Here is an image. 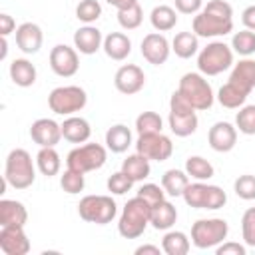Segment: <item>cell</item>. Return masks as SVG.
Here are the masks:
<instances>
[{
    "label": "cell",
    "instance_id": "6da1fadb",
    "mask_svg": "<svg viewBox=\"0 0 255 255\" xmlns=\"http://www.w3.org/2000/svg\"><path fill=\"white\" fill-rule=\"evenodd\" d=\"M193 32L201 38L225 36L233 30V8L223 0H211L193 18Z\"/></svg>",
    "mask_w": 255,
    "mask_h": 255
},
{
    "label": "cell",
    "instance_id": "7a4b0ae2",
    "mask_svg": "<svg viewBox=\"0 0 255 255\" xmlns=\"http://www.w3.org/2000/svg\"><path fill=\"white\" fill-rule=\"evenodd\" d=\"M149 211H151V205L145 199H141L139 195L129 199L124 205V211L120 215V223H118L120 235L126 239L139 237L149 223Z\"/></svg>",
    "mask_w": 255,
    "mask_h": 255
},
{
    "label": "cell",
    "instance_id": "3957f363",
    "mask_svg": "<svg viewBox=\"0 0 255 255\" xmlns=\"http://www.w3.org/2000/svg\"><path fill=\"white\" fill-rule=\"evenodd\" d=\"M36 179V167L32 163V157L26 149L16 147L6 157V169H4V181L6 185H12L14 189H26Z\"/></svg>",
    "mask_w": 255,
    "mask_h": 255
},
{
    "label": "cell",
    "instance_id": "277c9868",
    "mask_svg": "<svg viewBox=\"0 0 255 255\" xmlns=\"http://www.w3.org/2000/svg\"><path fill=\"white\" fill-rule=\"evenodd\" d=\"M177 92L195 110H207V108L213 106V90L201 74H195V72L183 74L181 80H179Z\"/></svg>",
    "mask_w": 255,
    "mask_h": 255
},
{
    "label": "cell",
    "instance_id": "5b68a950",
    "mask_svg": "<svg viewBox=\"0 0 255 255\" xmlns=\"http://www.w3.org/2000/svg\"><path fill=\"white\" fill-rule=\"evenodd\" d=\"M169 129L179 137H187L197 129L195 108L189 106L179 92H173L169 100Z\"/></svg>",
    "mask_w": 255,
    "mask_h": 255
},
{
    "label": "cell",
    "instance_id": "8992f818",
    "mask_svg": "<svg viewBox=\"0 0 255 255\" xmlns=\"http://www.w3.org/2000/svg\"><path fill=\"white\" fill-rule=\"evenodd\" d=\"M233 64V50L223 42L207 44L197 56V68L203 76H217Z\"/></svg>",
    "mask_w": 255,
    "mask_h": 255
},
{
    "label": "cell",
    "instance_id": "52a82bcc",
    "mask_svg": "<svg viewBox=\"0 0 255 255\" xmlns=\"http://www.w3.org/2000/svg\"><path fill=\"white\" fill-rule=\"evenodd\" d=\"M78 213L88 223L106 225L116 217L118 205L110 195H86L78 203Z\"/></svg>",
    "mask_w": 255,
    "mask_h": 255
},
{
    "label": "cell",
    "instance_id": "ba28073f",
    "mask_svg": "<svg viewBox=\"0 0 255 255\" xmlns=\"http://www.w3.org/2000/svg\"><path fill=\"white\" fill-rule=\"evenodd\" d=\"M229 233V225L225 219H197L191 225V243L197 249H209L219 245Z\"/></svg>",
    "mask_w": 255,
    "mask_h": 255
},
{
    "label": "cell",
    "instance_id": "9c48e42d",
    "mask_svg": "<svg viewBox=\"0 0 255 255\" xmlns=\"http://www.w3.org/2000/svg\"><path fill=\"white\" fill-rule=\"evenodd\" d=\"M88 102L86 92L80 86H60L54 88L48 96V106L54 114L70 116L74 112H80Z\"/></svg>",
    "mask_w": 255,
    "mask_h": 255
},
{
    "label": "cell",
    "instance_id": "30bf717a",
    "mask_svg": "<svg viewBox=\"0 0 255 255\" xmlns=\"http://www.w3.org/2000/svg\"><path fill=\"white\" fill-rule=\"evenodd\" d=\"M106 147H102L100 143H86L80 147H74L68 157H66V165L74 171L86 173V171H94L100 169L106 163Z\"/></svg>",
    "mask_w": 255,
    "mask_h": 255
},
{
    "label": "cell",
    "instance_id": "8fae6325",
    "mask_svg": "<svg viewBox=\"0 0 255 255\" xmlns=\"http://www.w3.org/2000/svg\"><path fill=\"white\" fill-rule=\"evenodd\" d=\"M135 151L141 153V155H145L147 159L165 161L173 153V143L161 131H157V133H143L135 141Z\"/></svg>",
    "mask_w": 255,
    "mask_h": 255
},
{
    "label": "cell",
    "instance_id": "7c38bea8",
    "mask_svg": "<svg viewBox=\"0 0 255 255\" xmlns=\"http://www.w3.org/2000/svg\"><path fill=\"white\" fill-rule=\"evenodd\" d=\"M50 68L54 70V74H58L62 78H72L80 68L78 52L66 44L54 46L50 52Z\"/></svg>",
    "mask_w": 255,
    "mask_h": 255
},
{
    "label": "cell",
    "instance_id": "4fadbf2b",
    "mask_svg": "<svg viewBox=\"0 0 255 255\" xmlns=\"http://www.w3.org/2000/svg\"><path fill=\"white\" fill-rule=\"evenodd\" d=\"M114 84L118 88V92L126 94V96H131V94H137L143 84H145V74L139 66L135 64H124L116 76H114Z\"/></svg>",
    "mask_w": 255,
    "mask_h": 255
},
{
    "label": "cell",
    "instance_id": "5bb4252c",
    "mask_svg": "<svg viewBox=\"0 0 255 255\" xmlns=\"http://www.w3.org/2000/svg\"><path fill=\"white\" fill-rule=\"evenodd\" d=\"M169 42L163 34L157 32H149L147 36H143L141 40V56L153 64V66H161L165 64V60L169 58Z\"/></svg>",
    "mask_w": 255,
    "mask_h": 255
},
{
    "label": "cell",
    "instance_id": "9a60e30c",
    "mask_svg": "<svg viewBox=\"0 0 255 255\" xmlns=\"http://www.w3.org/2000/svg\"><path fill=\"white\" fill-rule=\"evenodd\" d=\"M30 137L40 147H54L64 137L62 135V126L56 124L50 118H40L30 126Z\"/></svg>",
    "mask_w": 255,
    "mask_h": 255
},
{
    "label": "cell",
    "instance_id": "2e32d148",
    "mask_svg": "<svg viewBox=\"0 0 255 255\" xmlns=\"http://www.w3.org/2000/svg\"><path fill=\"white\" fill-rule=\"evenodd\" d=\"M0 249L6 255H26L30 251L28 235L24 233V227L6 225L0 229Z\"/></svg>",
    "mask_w": 255,
    "mask_h": 255
},
{
    "label": "cell",
    "instance_id": "e0dca14e",
    "mask_svg": "<svg viewBox=\"0 0 255 255\" xmlns=\"http://www.w3.org/2000/svg\"><path fill=\"white\" fill-rule=\"evenodd\" d=\"M207 141L215 151H221V153L231 151L237 141V128H233L229 122H217L209 128Z\"/></svg>",
    "mask_w": 255,
    "mask_h": 255
},
{
    "label": "cell",
    "instance_id": "ac0fdd59",
    "mask_svg": "<svg viewBox=\"0 0 255 255\" xmlns=\"http://www.w3.org/2000/svg\"><path fill=\"white\" fill-rule=\"evenodd\" d=\"M42 30L34 22H24L16 30V44L24 54H36L42 48Z\"/></svg>",
    "mask_w": 255,
    "mask_h": 255
},
{
    "label": "cell",
    "instance_id": "d6986e66",
    "mask_svg": "<svg viewBox=\"0 0 255 255\" xmlns=\"http://www.w3.org/2000/svg\"><path fill=\"white\" fill-rule=\"evenodd\" d=\"M102 44H104L102 32H100L98 28H94V26L78 28L76 34H74V46H76V50H80V52L86 54V56L96 54Z\"/></svg>",
    "mask_w": 255,
    "mask_h": 255
},
{
    "label": "cell",
    "instance_id": "ffe728a7",
    "mask_svg": "<svg viewBox=\"0 0 255 255\" xmlns=\"http://www.w3.org/2000/svg\"><path fill=\"white\" fill-rule=\"evenodd\" d=\"M28 221V211L26 207L16 201V199H2L0 201V225H14V227H24Z\"/></svg>",
    "mask_w": 255,
    "mask_h": 255
},
{
    "label": "cell",
    "instance_id": "44dd1931",
    "mask_svg": "<svg viewBox=\"0 0 255 255\" xmlns=\"http://www.w3.org/2000/svg\"><path fill=\"white\" fill-rule=\"evenodd\" d=\"M229 82L239 86L243 92H251L255 88V60H241L239 64L233 66L231 70V76H229Z\"/></svg>",
    "mask_w": 255,
    "mask_h": 255
},
{
    "label": "cell",
    "instance_id": "7402d4cb",
    "mask_svg": "<svg viewBox=\"0 0 255 255\" xmlns=\"http://www.w3.org/2000/svg\"><path fill=\"white\" fill-rule=\"evenodd\" d=\"M90 133H92V128H90V124L84 118L70 116L62 124V135H64V139H68L72 143H84V141H88Z\"/></svg>",
    "mask_w": 255,
    "mask_h": 255
},
{
    "label": "cell",
    "instance_id": "603a6c76",
    "mask_svg": "<svg viewBox=\"0 0 255 255\" xmlns=\"http://www.w3.org/2000/svg\"><path fill=\"white\" fill-rule=\"evenodd\" d=\"M177 219V209L173 207V203L161 199L159 203L151 205V211H149V223L159 231H165L169 229Z\"/></svg>",
    "mask_w": 255,
    "mask_h": 255
},
{
    "label": "cell",
    "instance_id": "cb8c5ba5",
    "mask_svg": "<svg viewBox=\"0 0 255 255\" xmlns=\"http://www.w3.org/2000/svg\"><path fill=\"white\" fill-rule=\"evenodd\" d=\"M104 52L112 60H126L131 52V40L122 32H112L104 38Z\"/></svg>",
    "mask_w": 255,
    "mask_h": 255
},
{
    "label": "cell",
    "instance_id": "d4e9b609",
    "mask_svg": "<svg viewBox=\"0 0 255 255\" xmlns=\"http://www.w3.org/2000/svg\"><path fill=\"white\" fill-rule=\"evenodd\" d=\"M10 78L16 86L20 88H28L36 82V68L32 62L24 60V58H16L10 64Z\"/></svg>",
    "mask_w": 255,
    "mask_h": 255
},
{
    "label": "cell",
    "instance_id": "484cf974",
    "mask_svg": "<svg viewBox=\"0 0 255 255\" xmlns=\"http://www.w3.org/2000/svg\"><path fill=\"white\" fill-rule=\"evenodd\" d=\"M106 145L114 153H124L131 145V131L124 124H116L106 131Z\"/></svg>",
    "mask_w": 255,
    "mask_h": 255
},
{
    "label": "cell",
    "instance_id": "4316f807",
    "mask_svg": "<svg viewBox=\"0 0 255 255\" xmlns=\"http://www.w3.org/2000/svg\"><path fill=\"white\" fill-rule=\"evenodd\" d=\"M187 185H189V175L185 171H181V169H167L161 175V187L171 197L183 195V191H185Z\"/></svg>",
    "mask_w": 255,
    "mask_h": 255
},
{
    "label": "cell",
    "instance_id": "83f0119b",
    "mask_svg": "<svg viewBox=\"0 0 255 255\" xmlns=\"http://www.w3.org/2000/svg\"><path fill=\"white\" fill-rule=\"evenodd\" d=\"M122 171L124 173H128L133 181H141V179H145L147 175H149V171H151V167H149V159L145 157V155H141V153H133V155H128L126 159H124V163H122Z\"/></svg>",
    "mask_w": 255,
    "mask_h": 255
},
{
    "label": "cell",
    "instance_id": "f1b7e54d",
    "mask_svg": "<svg viewBox=\"0 0 255 255\" xmlns=\"http://www.w3.org/2000/svg\"><path fill=\"white\" fill-rule=\"evenodd\" d=\"M161 249L167 255H187L191 249V243L183 231H167L163 235Z\"/></svg>",
    "mask_w": 255,
    "mask_h": 255
},
{
    "label": "cell",
    "instance_id": "f546056e",
    "mask_svg": "<svg viewBox=\"0 0 255 255\" xmlns=\"http://www.w3.org/2000/svg\"><path fill=\"white\" fill-rule=\"evenodd\" d=\"M149 22H151V26H153L157 32H167V30H171V28L177 24V14H175V10H173L171 6L161 4V6H155V8L151 10Z\"/></svg>",
    "mask_w": 255,
    "mask_h": 255
},
{
    "label": "cell",
    "instance_id": "4dcf8cb0",
    "mask_svg": "<svg viewBox=\"0 0 255 255\" xmlns=\"http://www.w3.org/2000/svg\"><path fill=\"white\" fill-rule=\"evenodd\" d=\"M36 165L46 177H52L60 171L62 159H60V155L54 147H40V151L36 155Z\"/></svg>",
    "mask_w": 255,
    "mask_h": 255
},
{
    "label": "cell",
    "instance_id": "1f68e13d",
    "mask_svg": "<svg viewBox=\"0 0 255 255\" xmlns=\"http://www.w3.org/2000/svg\"><path fill=\"white\" fill-rule=\"evenodd\" d=\"M197 34L195 32H179L175 34L173 42H171V50L175 52V56L187 60L191 56H195L197 52Z\"/></svg>",
    "mask_w": 255,
    "mask_h": 255
},
{
    "label": "cell",
    "instance_id": "d6a6232c",
    "mask_svg": "<svg viewBox=\"0 0 255 255\" xmlns=\"http://www.w3.org/2000/svg\"><path fill=\"white\" fill-rule=\"evenodd\" d=\"M247 96H249V94H247V92H243L239 86H235V84L227 82L225 86H221V88H219L217 100H219V104H221L223 108L235 110V108H239V106H243V104H245Z\"/></svg>",
    "mask_w": 255,
    "mask_h": 255
},
{
    "label": "cell",
    "instance_id": "836d02e7",
    "mask_svg": "<svg viewBox=\"0 0 255 255\" xmlns=\"http://www.w3.org/2000/svg\"><path fill=\"white\" fill-rule=\"evenodd\" d=\"M185 173L197 181H205L213 177V165L201 155H191L185 161Z\"/></svg>",
    "mask_w": 255,
    "mask_h": 255
},
{
    "label": "cell",
    "instance_id": "e575fe53",
    "mask_svg": "<svg viewBox=\"0 0 255 255\" xmlns=\"http://www.w3.org/2000/svg\"><path fill=\"white\" fill-rule=\"evenodd\" d=\"M207 191H209V185L203 183V181H195V183H189L183 191V199L189 207H195V209H205V201H207Z\"/></svg>",
    "mask_w": 255,
    "mask_h": 255
},
{
    "label": "cell",
    "instance_id": "d590c367",
    "mask_svg": "<svg viewBox=\"0 0 255 255\" xmlns=\"http://www.w3.org/2000/svg\"><path fill=\"white\" fill-rule=\"evenodd\" d=\"M161 126H163V120L155 112H141L135 118V129H137L139 135H143V133H157V131H161Z\"/></svg>",
    "mask_w": 255,
    "mask_h": 255
},
{
    "label": "cell",
    "instance_id": "8d00e7d4",
    "mask_svg": "<svg viewBox=\"0 0 255 255\" xmlns=\"http://www.w3.org/2000/svg\"><path fill=\"white\" fill-rule=\"evenodd\" d=\"M141 20H143V12H141V6L137 2L128 6V8L118 10V22L126 30H135L141 24Z\"/></svg>",
    "mask_w": 255,
    "mask_h": 255
},
{
    "label": "cell",
    "instance_id": "74e56055",
    "mask_svg": "<svg viewBox=\"0 0 255 255\" xmlns=\"http://www.w3.org/2000/svg\"><path fill=\"white\" fill-rule=\"evenodd\" d=\"M231 48L241 54V56H251L255 54V32L253 30H241L233 34L231 38Z\"/></svg>",
    "mask_w": 255,
    "mask_h": 255
},
{
    "label": "cell",
    "instance_id": "f35d334b",
    "mask_svg": "<svg viewBox=\"0 0 255 255\" xmlns=\"http://www.w3.org/2000/svg\"><path fill=\"white\" fill-rule=\"evenodd\" d=\"M60 185H62V189H64L66 193L76 195V193H80V191L84 189V185H86V181H84V173L74 171V169L68 167V169L64 171V175L60 177Z\"/></svg>",
    "mask_w": 255,
    "mask_h": 255
},
{
    "label": "cell",
    "instance_id": "ab89813d",
    "mask_svg": "<svg viewBox=\"0 0 255 255\" xmlns=\"http://www.w3.org/2000/svg\"><path fill=\"white\" fill-rule=\"evenodd\" d=\"M102 14V6L98 0H82L78 6H76V18L86 22V24H92L100 18Z\"/></svg>",
    "mask_w": 255,
    "mask_h": 255
},
{
    "label": "cell",
    "instance_id": "60d3db41",
    "mask_svg": "<svg viewBox=\"0 0 255 255\" xmlns=\"http://www.w3.org/2000/svg\"><path fill=\"white\" fill-rule=\"evenodd\" d=\"M235 124L237 129L245 135H253L255 133V106H245L237 112L235 116Z\"/></svg>",
    "mask_w": 255,
    "mask_h": 255
},
{
    "label": "cell",
    "instance_id": "b9f144b4",
    "mask_svg": "<svg viewBox=\"0 0 255 255\" xmlns=\"http://www.w3.org/2000/svg\"><path fill=\"white\" fill-rule=\"evenodd\" d=\"M233 189H235L237 197H241L245 201L255 199V175H249V173L239 175L233 183Z\"/></svg>",
    "mask_w": 255,
    "mask_h": 255
},
{
    "label": "cell",
    "instance_id": "7bdbcfd3",
    "mask_svg": "<svg viewBox=\"0 0 255 255\" xmlns=\"http://www.w3.org/2000/svg\"><path fill=\"white\" fill-rule=\"evenodd\" d=\"M131 185H133V179L124 171H116L108 177V189L116 195H124L126 191L131 189Z\"/></svg>",
    "mask_w": 255,
    "mask_h": 255
},
{
    "label": "cell",
    "instance_id": "ee69618b",
    "mask_svg": "<svg viewBox=\"0 0 255 255\" xmlns=\"http://www.w3.org/2000/svg\"><path fill=\"white\" fill-rule=\"evenodd\" d=\"M241 233L243 241L249 247H255V207H249L241 217Z\"/></svg>",
    "mask_w": 255,
    "mask_h": 255
},
{
    "label": "cell",
    "instance_id": "f6af8a7d",
    "mask_svg": "<svg viewBox=\"0 0 255 255\" xmlns=\"http://www.w3.org/2000/svg\"><path fill=\"white\" fill-rule=\"evenodd\" d=\"M163 187H159V185H155V183H145V185H141L139 187V191H137V195L141 197V199H145L149 205H155V203H159L161 199H163Z\"/></svg>",
    "mask_w": 255,
    "mask_h": 255
},
{
    "label": "cell",
    "instance_id": "bcb514c9",
    "mask_svg": "<svg viewBox=\"0 0 255 255\" xmlns=\"http://www.w3.org/2000/svg\"><path fill=\"white\" fill-rule=\"evenodd\" d=\"M215 253H217V255H245V253H247V249H245L241 243L227 241V243L219 245V247L215 249Z\"/></svg>",
    "mask_w": 255,
    "mask_h": 255
},
{
    "label": "cell",
    "instance_id": "7dc6e473",
    "mask_svg": "<svg viewBox=\"0 0 255 255\" xmlns=\"http://www.w3.org/2000/svg\"><path fill=\"white\" fill-rule=\"evenodd\" d=\"M203 0H175V8L181 14H195L199 12Z\"/></svg>",
    "mask_w": 255,
    "mask_h": 255
},
{
    "label": "cell",
    "instance_id": "c3c4849f",
    "mask_svg": "<svg viewBox=\"0 0 255 255\" xmlns=\"http://www.w3.org/2000/svg\"><path fill=\"white\" fill-rule=\"evenodd\" d=\"M16 28V22L10 14H0V36H8Z\"/></svg>",
    "mask_w": 255,
    "mask_h": 255
},
{
    "label": "cell",
    "instance_id": "681fc988",
    "mask_svg": "<svg viewBox=\"0 0 255 255\" xmlns=\"http://www.w3.org/2000/svg\"><path fill=\"white\" fill-rule=\"evenodd\" d=\"M241 20H243V24L247 26V30H253V32H255V4H253V6H247V8L243 10Z\"/></svg>",
    "mask_w": 255,
    "mask_h": 255
},
{
    "label": "cell",
    "instance_id": "f907efd6",
    "mask_svg": "<svg viewBox=\"0 0 255 255\" xmlns=\"http://www.w3.org/2000/svg\"><path fill=\"white\" fill-rule=\"evenodd\" d=\"M163 249H159L157 245H141V247H137L135 249V253L137 255H143V253H151V255H159Z\"/></svg>",
    "mask_w": 255,
    "mask_h": 255
},
{
    "label": "cell",
    "instance_id": "816d5d0a",
    "mask_svg": "<svg viewBox=\"0 0 255 255\" xmlns=\"http://www.w3.org/2000/svg\"><path fill=\"white\" fill-rule=\"evenodd\" d=\"M110 6H114V8H118V10H122V8H128V6H131V4H135L137 0H106Z\"/></svg>",
    "mask_w": 255,
    "mask_h": 255
}]
</instances>
